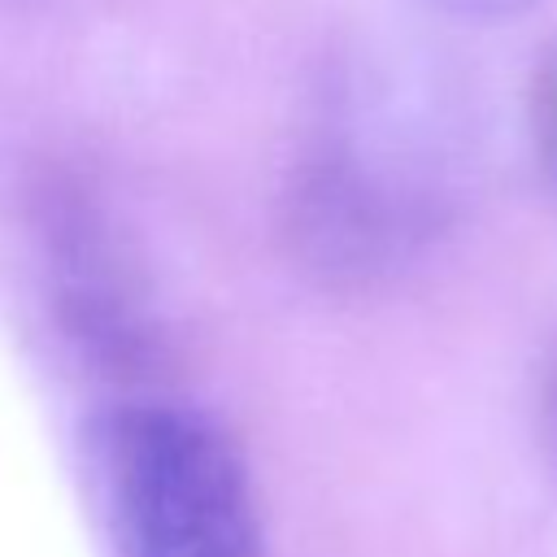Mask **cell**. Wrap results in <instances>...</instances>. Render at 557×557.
Instances as JSON below:
<instances>
[{"mask_svg": "<svg viewBox=\"0 0 557 557\" xmlns=\"http://www.w3.org/2000/svg\"><path fill=\"white\" fill-rule=\"evenodd\" d=\"M91 470L117 557H265L235 440L174 400H122L91 422Z\"/></svg>", "mask_w": 557, "mask_h": 557, "instance_id": "obj_1", "label": "cell"}, {"mask_svg": "<svg viewBox=\"0 0 557 557\" xmlns=\"http://www.w3.org/2000/svg\"><path fill=\"white\" fill-rule=\"evenodd\" d=\"M292 244L309 270L366 283L396 270L426 235V205L352 148H322L292 178Z\"/></svg>", "mask_w": 557, "mask_h": 557, "instance_id": "obj_2", "label": "cell"}, {"mask_svg": "<svg viewBox=\"0 0 557 557\" xmlns=\"http://www.w3.org/2000/svg\"><path fill=\"white\" fill-rule=\"evenodd\" d=\"M527 126H531L535 170L557 191V48L535 65L531 96H527Z\"/></svg>", "mask_w": 557, "mask_h": 557, "instance_id": "obj_3", "label": "cell"}, {"mask_svg": "<svg viewBox=\"0 0 557 557\" xmlns=\"http://www.w3.org/2000/svg\"><path fill=\"white\" fill-rule=\"evenodd\" d=\"M540 413H544V440H548V453L557 461V357L544 374V400H540Z\"/></svg>", "mask_w": 557, "mask_h": 557, "instance_id": "obj_4", "label": "cell"}, {"mask_svg": "<svg viewBox=\"0 0 557 557\" xmlns=\"http://www.w3.org/2000/svg\"><path fill=\"white\" fill-rule=\"evenodd\" d=\"M448 4H457L466 13H509V9H518L527 0H448Z\"/></svg>", "mask_w": 557, "mask_h": 557, "instance_id": "obj_5", "label": "cell"}]
</instances>
